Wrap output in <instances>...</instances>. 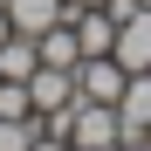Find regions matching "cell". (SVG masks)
Here are the masks:
<instances>
[{"mask_svg": "<svg viewBox=\"0 0 151 151\" xmlns=\"http://www.w3.org/2000/svg\"><path fill=\"white\" fill-rule=\"evenodd\" d=\"M124 76L131 69H124L117 55H83L76 62V103H117L124 96Z\"/></svg>", "mask_w": 151, "mask_h": 151, "instance_id": "1", "label": "cell"}, {"mask_svg": "<svg viewBox=\"0 0 151 151\" xmlns=\"http://www.w3.org/2000/svg\"><path fill=\"white\" fill-rule=\"evenodd\" d=\"M69 144H83V151H110V144H124L117 103H76V117H69Z\"/></svg>", "mask_w": 151, "mask_h": 151, "instance_id": "2", "label": "cell"}, {"mask_svg": "<svg viewBox=\"0 0 151 151\" xmlns=\"http://www.w3.org/2000/svg\"><path fill=\"white\" fill-rule=\"evenodd\" d=\"M117 124H124V137H144V131H151V69H131V76H124Z\"/></svg>", "mask_w": 151, "mask_h": 151, "instance_id": "3", "label": "cell"}, {"mask_svg": "<svg viewBox=\"0 0 151 151\" xmlns=\"http://www.w3.org/2000/svg\"><path fill=\"white\" fill-rule=\"evenodd\" d=\"M28 96H35V110H41V117H48V110H69V103H76V69H48V62H35Z\"/></svg>", "mask_w": 151, "mask_h": 151, "instance_id": "4", "label": "cell"}, {"mask_svg": "<svg viewBox=\"0 0 151 151\" xmlns=\"http://www.w3.org/2000/svg\"><path fill=\"white\" fill-rule=\"evenodd\" d=\"M110 55L124 69H151V7H137L131 21H117V48Z\"/></svg>", "mask_w": 151, "mask_h": 151, "instance_id": "5", "label": "cell"}, {"mask_svg": "<svg viewBox=\"0 0 151 151\" xmlns=\"http://www.w3.org/2000/svg\"><path fill=\"white\" fill-rule=\"evenodd\" d=\"M69 21H76L83 55H110V48H117V21H110V7H69Z\"/></svg>", "mask_w": 151, "mask_h": 151, "instance_id": "6", "label": "cell"}, {"mask_svg": "<svg viewBox=\"0 0 151 151\" xmlns=\"http://www.w3.org/2000/svg\"><path fill=\"white\" fill-rule=\"evenodd\" d=\"M14 21V35H41V28H55V21H69V0H0Z\"/></svg>", "mask_w": 151, "mask_h": 151, "instance_id": "7", "label": "cell"}, {"mask_svg": "<svg viewBox=\"0 0 151 151\" xmlns=\"http://www.w3.org/2000/svg\"><path fill=\"white\" fill-rule=\"evenodd\" d=\"M35 55H41L48 69H76V62H83V41H76V21H55V28H41V35H35Z\"/></svg>", "mask_w": 151, "mask_h": 151, "instance_id": "8", "label": "cell"}, {"mask_svg": "<svg viewBox=\"0 0 151 151\" xmlns=\"http://www.w3.org/2000/svg\"><path fill=\"white\" fill-rule=\"evenodd\" d=\"M35 35H7V41H0V76H7V83H28V76H35Z\"/></svg>", "mask_w": 151, "mask_h": 151, "instance_id": "9", "label": "cell"}, {"mask_svg": "<svg viewBox=\"0 0 151 151\" xmlns=\"http://www.w3.org/2000/svg\"><path fill=\"white\" fill-rule=\"evenodd\" d=\"M0 117H35V96H28V83H7V76H0Z\"/></svg>", "mask_w": 151, "mask_h": 151, "instance_id": "10", "label": "cell"}, {"mask_svg": "<svg viewBox=\"0 0 151 151\" xmlns=\"http://www.w3.org/2000/svg\"><path fill=\"white\" fill-rule=\"evenodd\" d=\"M28 151H69V137H48V131H41V137H35Z\"/></svg>", "mask_w": 151, "mask_h": 151, "instance_id": "11", "label": "cell"}, {"mask_svg": "<svg viewBox=\"0 0 151 151\" xmlns=\"http://www.w3.org/2000/svg\"><path fill=\"white\" fill-rule=\"evenodd\" d=\"M110 151H151V144H144V137H124V144H110Z\"/></svg>", "mask_w": 151, "mask_h": 151, "instance_id": "12", "label": "cell"}, {"mask_svg": "<svg viewBox=\"0 0 151 151\" xmlns=\"http://www.w3.org/2000/svg\"><path fill=\"white\" fill-rule=\"evenodd\" d=\"M69 7H103V0H69Z\"/></svg>", "mask_w": 151, "mask_h": 151, "instance_id": "13", "label": "cell"}, {"mask_svg": "<svg viewBox=\"0 0 151 151\" xmlns=\"http://www.w3.org/2000/svg\"><path fill=\"white\" fill-rule=\"evenodd\" d=\"M144 144H151V131H144Z\"/></svg>", "mask_w": 151, "mask_h": 151, "instance_id": "14", "label": "cell"}, {"mask_svg": "<svg viewBox=\"0 0 151 151\" xmlns=\"http://www.w3.org/2000/svg\"><path fill=\"white\" fill-rule=\"evenodd\" d=\"M144 7H151V0H144Z\"/></svg>", "mask_w": 151, "mask_h": 151, "instance_id": "15", "label": "cell"}]
</instances>
